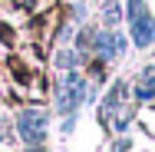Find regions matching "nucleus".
<instances>
[{"label": "nucleus", "mask_w": 155, "mask_h": 152, "mask_svg": "<svg viewBox=\"0 0 155 152\" xmlns=\"http://www.w3.org/2000/svg\"><path fill=\"white\" fill-rule=\"evenodd\" d=\"M83 96H86V83L76 76V73H69L66 79L60 83V90H56V103H60V113H76V106L83 103Z\"/></svg>", "instance_id": "obj_2"}, {"label": "nucleus", "mask_w": 155, "mask_h": 152, "mask_svg": "<svg viewBox=\"0 0 155 152\" xmlns=\"http://www.w3.org/2000/svg\"><path fill=\"white\" fill-rule=\"evenodd\" d=\"M0 139H3V142H7V139H13V136H10V126L3 122V116H0Z\"/></svg>", "instance_id": "obj_3"}, {"label": "nucleus", "mask_w": 155, "mask_h": 152, "mask_svg": "<svg viewBox=\"0 0 155 152\" xmlns=\"http://www.w3.org/2000/svg\"><path fill=\"white\" fill-rule=\"evenodd\" d=\"M17 129H20L23 142L40 146V142L46 139V113H43V109H23L20 119H17Z\"/></svg>", "instance_id": "obj_1"}, {"label": "nucleus", "mask_w": 155, "mask_h": 152, "mask_svg": "<svg viewBox=\"0 0 155 152\" xmlns=\"http://www.w3.org/2000/svg\"><path fill=\"white\" fill-rule=\"evenodd\" d=\"M30 152H43V149H30Z\"/></svg>", "instance_id": "obj_4"}]
</instances>
